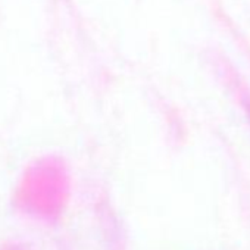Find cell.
I'll use <instances>...</instances> for the list:
<instances>
[{
    "label": "cell",
    "instance_id": "cell-1",
    "mask_svg": "<svg viewBox=\"0 0 250 250\" xmlns=\"http://www.w3.org/2000/svg\"><path fill=\"white\" fill-rule=\"evenodd\" d=\"M247 113H249V118H250V103L247 104Z\"/></svg>",
    "mask_w": 250,
    "mask_h": 250
}]
</instances>
